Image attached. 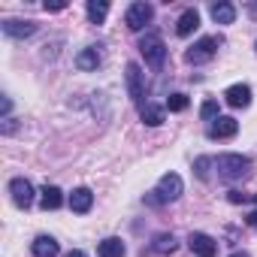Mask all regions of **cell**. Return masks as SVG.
Instances as JSON below:
<instances>
[{"label": "cell", "mask_w": 257, "mask_h": 257, "mask_svg": "<svg viewBox=\"0 0 257 257\" xmlns=\"http://www.w3.org/2000/svg\"><path fill=\"white\" fill-rule=\"evenodd\" d=\"M140 55L146 58V64L152 70H161L164 61H167V46H164V37L158 31H146V37L140 40Z\"/></svg>", "instance_id": "cell-3"}, {"label": "cell", "mask_w": 257, "mask_h": 257, "mask_svg": "<svg viewBox=\"0 0 257 257\" xmlns=\"http://www.w3.org/2000/svg\"><path fill=\"white\" fill-rule=\"evenodd\" d=\"M182 191H185L182 176H179V173H167V176L158 179L155 191L146 194V203H149V206H167V203H176V200L182 197Z\"/></svg>", "instance_id": "cell-1"}, {"label": "cell", "mask_w": 257, "mask_h": 257, "mask_svg": "<svg viewBox=\"0 0 257 257\" xmlns=\"http://www.w3.org/2000/svg\"><path fill=\"white\" fill-rule=\"evenodd\" d=\"M76 67L79 70H97L100 67V52H97V46H88V49H82L79 55H76Z\"/></svg>", "instance_id": "cell-17"}, {"label": "cell", "mask_w": 257, "mask_h": 257, "mask_svg": "<svg viewBox=\"0 0 257 257\" xmlns=\"http://www.w3.org/2000/svg\"><path fill=\"white\" fill-rule=\"evenodd\" d=\"M46 10L49 13H61V10H67V4H64V0H55V4H49V0H46Z\"/></svg>", "instance_id": "cell-26"}, {"label": "cell", "mask_w": 257, "mask_h": 257, "mask_svg": "<svg viewBox=\"0 0 257 257\" xmlns=\"http://www.w3.org/2000/svg\"><path fill=\"white\" fill-rule=\"evenodd\" d=\"M230 257H251V254H248V251H233Z\"/></svg>", "instance_id": "cell-31"}, {"label": "cell", "mask_w": 257, "mask_h": 257, "mask_svg": "<svg viewBox=\"0 0 257 257\" xmlns=\"http://www.w3.org/2000/svg\"><path fill=\"white\" fill-rule=\"evenodd\" d=\"M245 221H248V227H257V212H251V215H248Z\"/></svg>", "instance_id": "cell-29"}, {"label": "cell", "mask_w": 257, "mask_h": 257, "mask_svg": "<svg viewBox=\"0 0 257 257\" xmlns=\"http://www.w3.org/2000/svg\"><path fill=\"white\" fill-rule=\"evenodd\" d=\"M140 118H143V121H146L149 127H158V124H164V109L146 100V103L140 106Z\"/></svg>", "instance_id": "cell-19"}, {"label": "cell", "mask_w": 257, "mask_h": 257, "mask_svg": "<svg viewBox=\"0 0 257 257\" xmlns=\"http://www.w3.org/2000/svg\"><path fill=\"white\" fill-rule=\"evenodd\" d=\"M188 245L197 257H215L218 254V242L209 236V233H191L188 236Z\"/></svg>", "instance_id": "cell-9"}, {"label": "cell", "mask_w": 257, "mask_h": 257, "mask_svg": "<svg viewBox=\"0 0 257 257\" xmlns=\"http://www.w3.org/2000/svg\"><path fill=\"white\" fill-rule=\"evenodd\" d=\"M224 103L233 106V109H245V106L251 103V88H248V85H230V88L224 91Z\"/></svg>", "instance_id": "cell-11"}, {"label": "cell", "mask_w": 257, "mask_h": 257, "mask_svg": "<svg viewBox=\"0 0 257 257\" xmlns=\"http://www.w3.org/2000/svg\"><path fill=\"white\" fill-rule=\"evenodd\" d=\"M4 34L13 40H28L37 34V22H22V19H7L4 22Z\"/></svg>", "instance_id": "cell-10"}, {"label": "cell", "mask_w": 257, "mask_h": 257, "mask_svg": "<svg viewBox=\"0 0 257 257\" xmlns=\"http://www.w3.org/2000/svg\"><path fill=\"white\" fill-rule=\"evenodd\" d=\"M200 118H203V121H209V124H212V121H215V118H218V100H206V103H203V106H200Z\"/></svg>", "instance_id": "cell-23"}, {"label": "cell", "mask_w": 257, "mask_h": 257, "mask_svg": "<svg viewBox=\"0 0 257 257\" xmlns=\"http://www.w3.org/2000/svg\"><path fill=\"white\" fill-rule=\"evenodd\" d=\"M227 200H230V203H248L251 197H248V194H242V191H230V194H227Z\"/></svg>", "instance_id": "cell-25"}, {"label": "cell", "mask_w": 257, "mask_h": 257, "mask_svg": "<svg viewBox=\"0 0 257 257\" xmlns=\"http://www.w3.org/2000/svg\"><path fill=\"white\" fill-rule=\"evenodd\" d=\"M152 19H155V7L152 4H143V0H140V4H131V7H127V13H124V25L131 28V31H143Z\"/></svg>", "instance_id": "cell-5"}, {"label": "cell", "mask_w": 257, "mask_h": 257, "mask_svg": "<svg viewBox=\"0 0 257 257\" xmlns=\"http://www.w3.org/2000/svg\"><path fill=\"white\" fill-rule=\"evenodd\" d=\"M16 131V121L13 118H7V124H4V134H13Z\"/></svg>", "instance_id": "cell-27"}, {"label": "cell", "mask_w": 257, "mask_h": 257, "mask_svg": "<svg viewBox=\"0 0 257 257\" xmlns=\"http://www.w3.org/2000/svg\"><path fill=\"white\" fill-rule=\"evenodd\" d=\"M197 28H200V13H197V10H185V13L179 16V22H176V34H179V37H191Z\"/></svg>", "instance_id": "cell-14"}, {"label": "cell", "mask_w": 257, "mask_h": 257, "mask_svg": "<svg viewBox=\"0 0 257 257\" xmlns=\"http://www.w3.org/2000/svg\"><path fill=\"white\" fill-rule=\"evenodd\" d=\"M106 16H109V4H106V0H91V4H88V19L94 25H103Z\"/></svg>", "instance_id": "cell-21"}, {"label": "cell", "mask_w": 257, "mask_h": 257, "mask_svg": "<svg viewBox=\"0 0 257 257\" xmlns=\"http://www.w3.org/2000/svg\"><path fill=\"white\" fill-rule=\"evenodd\" d=\"M67 257H88V254H85V251H79V248H76V251H70V254H67Z\"/></svg>", "instance_id": "cell-30"}, {"label": "cell", "mask_w": 257, "mask_h": 257, "mask_svg": "<svg viewBox=\"0 0 257 257\" xmlns=\"http://www.w3.org/2000/svg\"><path fill=\"white\" fill-rule=\"evenodd\" d=\"M61 203H64V197H61V188H55V185H46V188L40 191V206H43L46 212H55V209H61Z\"/></svg>", "instance_id": "cell-16"}, {"label": "cell", "mask_w": 257, "mask_h": 257, "mask_svg": "<svg viewBox=\"0 0 257 257\" xmlns=\"http://www.w3.org/2000/svg\"><path fill=\"white\" fill-rule=\"evenodd\" d=\"M124 79H127V94H131V100L143 106V97H146V73H143V67L140 64H127Z\"/></svg>", "instance_id": "cell-6"}, {"label": "cell", "mask_w": 257, "mask_h": 257, "mask_svg": "<svg viewBox=\"0 0 257 257\" xmlns=\"http://www.w3.org/2000/svg\"><path fill=\"white\" fill-rule=\"evenodd\" d=\"M97 254H100V257H124L127 248H124V242H121L118 236H109V239H103V242L97 245Z\"/></svg>", "instance_id": "cell-18"}, {"label": "cell", "mask_w": 257, "mask_h": 257, "mask_svg": "<svg viewBox=\"0 0 257 257\" xmlns=\"http://www.w3.org/2000/svg\"><path fill=\"white\" fill-rule=\"evenodd\" d=\"M167 109L170 112H185L188 109V97L185 94H170L167 97Z\"/></svg>", "instance_id": "cell-22"}, {"label": "cell", "mask_w": 257, "mask_h": 257, "mask_svg": "<svg viewBox=\"0 0 257 257\" xmlns=\"http://www.w3.org/2000/svg\"><path fill=\"white\" fill-rule=\"evenodd\" d=\"M215 167H218V176L227 179V182H239V179H245V176L251 173V161H248L245 155H233V152L218 155Z\"/></svg>", "instance_id": "cell-2"}, {"label": "cell", "mask_w": 257, "mask_h": 257, "mask_svg": "<svg viewBox=\"0 0 257 257\" xmlns=\"http://www.w3.org/2000/svg\"><path fill=\"white\" fill-rule=\"evenodd\" d=\"M212 164H215L212 158H197V161H194V173H197V179H203V182H206V179H209V167H212Z\"/></svg>", "instance_id": "cell-24"}, {"label": "cell", "mask_w": 257, "mask_h": 257, "mask_svg": "<svg viewBox=\"0 0 257 257\" xmlns=\"http://www.w3.org/2000/svg\"><path fill=\"white\" fill-rule=\"evenodd\" d=\"M176 248H179V242H176L173 233H158L152 239V251H158V254H173Z\"/></svg>", "instance_id": "cell-20"}, {"label": "cell", "mask_w": 257, "mask_h": 257, "mask_svg": "<svg viewBox=\"0 0 257 257\" xmlns=\"http://www.w3.org/2000/svg\"><path fill=\"white\" fill-rule=\"evenodd\" d=\"M31 248H34V257H58V254H61L55 236H37Z\"/></svg>", "instance_id": "cell-15"}, {"label": "cell", "mask_w": 257, "mask_h": 257, "mask_svg": "<svg viewBox=\"0 0 257 257\" xmlns=\"http://www.w3.org/2000/svg\"><path fill=\"white\" fill-rule=\"evenodd\" d=\"M251 200H254V203H257V194H254V197H251Z\"/></svg>", "instance_id": "cell-32"}, {"label": "cell", "mask_w": 257, "mask_h": 257, "mask_svg": "<svg viewBox=\"0 0 257 257\" xmlns=\"http://www.w3.org/2000/svg\"><path fill=\"white\" fill-rule=\"evenodd\" d=\"M10 194H13V203L19 209H28L34 203V185L28 179H13L10 182Z\"/></svg>", "instance_id": "cell-8"}, {"label": "cell", "mask_w": 257, "mask_h": 257, "mask_svg": "<svg viewBox=\"0 0 257 257\" xmlns=\"http://www.w3.org/2000/svg\"><path fill=\"white\" fill-rule=\"evenodd\" d=\"M10 109H13V100H10V97H4V115H10Z\"/></svg>", "instance_id": "cell-28"}, {"label": "cell", "mask_w": 257, "mask_h": 257, "mask_svg": "<svg viewBox=\"0 0 257 257\" xmlns=\"http://www.w3.org/2000/svg\"><path fill=\"white\" fill-rule=\"evenodd\" d=\"M239 134V121L230 118V115H218L212 124H209V140H230Z\"/></svg>", "instance_id": "cell-7"}, {"label": "cell", "mask_w": 257, "mask_h": 257, "mask_svg": "<svg viewBox=\"0 0 257 257\" xmlns=\"http://www.w3.org/2000/svg\"><path fill=\"white\" fill-rule=\"evenodd\" d=\"M209 16H212L215 25H233L236 22V7L227 4V0H218V4L209 7Z\"/></svg>", "instance_id": "cell-12"}, {"label": "cell", "mask_w": 257, "mask_h": 257, "mask_svg": "<svg viewBox=\"0 0 257 257\" xmlns=\"http://www.w3.org/2000/svg\"><path fill=\"white\" fill-rule=\"evenodd\" d=\"M215 52H218V37H203V40H197V43L185 52V61L197 67V64L212 61V58H215Z\"/></svg>", "instance_id": "cell-4"}, {"label": "cell", "mask_w": 257, "mask_h": 257, "mask_svg": "<svg viewBox=\"0 0 257 257\" xmlns=\"http://www.w3.org/2000/svg\"><path fill=\"white\" fill-rule=\"evenodd\" d=\"M91 206H94V194H91V188H76V191L70 194V209H73L76 215L91 212Z\"/></svg>", "instance_id": "cell-13"}]
</instances>
